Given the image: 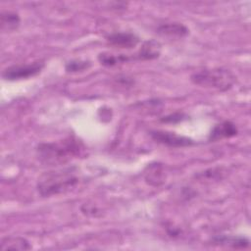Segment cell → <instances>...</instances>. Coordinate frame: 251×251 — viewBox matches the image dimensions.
<instances>
[{"label": "cell", "instance_id": "cell-1", "mask_svg": "<svg viewBox=\"0 0 251 251\" xmlns=\"http://www.w3.org/2000/svg\"><path fill=\"white\" fill-rule=\"evenodd\" d=\"M84 147L75 137H67L58 142L40 143L36 148L38 160L45 165H60L80 155Z\"/></svg>", "mask_w": 251, "mask_h": 251}, {"label": "cell", "instance_id": "cell-2", "mask_svg": "<svg viewBox=\"0 0 251 251\" xmlns=\"http://www.w3.org/2000/svg\"><path fill=\"white\" fill-rule=\"evenodd\" d=\"M78 180L77 169L69 167L44 173L38 178L36 187L42 197H50L70 191L78 183Z\"/></svg>", "mask_w": 251, "mask_h": 251}, {"label": "cell", "instance_id": "cell-3", "mask_svg": "<svg viewBox=\"0 0 251 251\" xmlns=\"http://www.w3.org/2000/svg\"><path fill=\"white\" fill-rule=\"evenodd\" d=\"M235 78V75L229 70L224 68L203 69L193 73L190 76L194 84L220 91H226L231 88Z\"/></svg>", "mask_w": 251, "mask_h": 251}, {"label": "cell", "instance_id": "cell-4", "mask_svg": "<svg viewBox=\"0 0 251 251\" xmlns=\"http://www.w3.org/2000/svg\"><path fill=\"white\" fill-rule=\"evenodd\" d=\"M43 68L44 63L42 61H36L29 64L13 65L2 72V77L9 81L27 79L38 75Z\"/></svg>", "mask_w": 251, "mask_h": 251}, {"label": "cell", "instance_id": "cell-5", "mask_svg": "<svg viewBox=\"0 0 251 251\" xmlns=\"http://www.w3.org/2000/svg\"><path fill=\"white\" fill-rule=\"evenodd\" d=\"M151 138L160 144L169 146V147H187L193 145L195 142L193 139L176 134V132L167 131V130H151L149 132Z\"/></svg>", "mask_w": 251, "mask_h": 251}, {"label": "cell", "instance_id": "cell-6", "mask_svg": "<svg viewBox=\"0 0 251 251\" xmlns=\"http://www.w3.org/2000/svg\"><path fill=\"white\" fill-rule=\"evenodd\" d=\"M106 40L110 45L122 49H131L139 43V37L127 31L112 32L106 36Z\"/></svg>", "mask_w": 251, "mask_h": 251}, {"label": "cell", "instance_id": "cell-7", "mask_svg": "<svg viewBox=\"0 0 251 251\" xmlns=\"http://www.w3.org/2000/svg\"><path fill=\"white\" fill-rule=\"evenodd\" d=\"M237 132V127L233 123L229 121H225L216 125L212 128L208 139L209 141H217L223 138H229L236 135Z\"/></svg>", "mask_w": 251, "mask_h": 251}, {"label": "cell", "instance_id": "cell-8", "mask_svg": "<svg viewBox=\"0 0 251 251\" xmlns=\"http://www.w3.org/2000/svg\"><path fill=\"white\" fill-rule=\"evenodd\" d=\"M157 33L171 38H182L189 33V29L179 23H167L157 27Z\"/></svg>", "mask_w": 251, "mask_h": 251}, {"label": "cell", "instance_id": "cell-9", "mask_svg": "<svg viewBox=\"0 0 251 251\" xmlns=\"http://www.w3.org/2000/svg\"><path fill=\"white\" fill-rule=\"evenodd\" d=\"M162 45L155 39H150L141 45L136 58L139 60H154L161 55Z\"/></svg>", "mask_w": 251, "mask_h": 251}, {"label": "cell", "instance_id": "cell-10", "mask_svg": "<svg viewBox=\"0 0 251 251\" xmlns=\"http://www.w3.org/2000/svg\"><path fill=\"white\" fill-rule=\"evenodd\" d=\"M21 24V18L18 13L12 11H2L0 16V27L3 32L16 30Z\"/></svg>", "mask_w": 251, "mask_h": 251}, {"label": "cell", "instance_id": "cell-11", "mask_svg": "<svg viewBox=\"0 0 251 251\" xmlns=\"http://www.w3.org/2000/svg\"><path fill=\"white\" fill-rule=\"evenodd\" d=\"M215 243L229 246L232 248H246L249 246V239L244 236L234 235H220L213 239Z\"/></svg>", "mask_w": 251, "mask_h": 251}, {"label": "cell", "instance_id": "cell-12", "mask_svg": "<svg viewBox=\"0 0 251 251\" xmlns=\"http://www.w3.org/2000/svg\"><path fill=\"white\" fill-rule=\"evenodd\" d=\"M0 248L2 251L8 250V249H13V250H29L31 248V245L29 242L20 236H10V237H5L1 240Z\"/></svg>", "mask_w": 251, "mask_h": 251}, {"label": "cell", "instance_id": "cell-13", "mask_svg": "<svg viewBox=\"0 0 251 251\" xmlns=\"http://www.w3.org/2000/svg\"><path fill=\"white\" fill-rule=\"evenodd\" d=\"M145 180L154 186H158L164 182V168L159 163L150 164L145 173Z\"/></svg>", "mask_w": 251, "mask_h": 251}, {"label": "cell", "instance_id": "cell-14", "mask_svg": "<svg viewBox=\"0 0 251 251\" xmlns=\"http://www.w3.org/2000/svg\"><path fill=\"white\" fill-rule=\"evenodd\" d=\"M130 59H131L130 57L124 55V54L113 55V54H109V53H100L98 55V61L100 62V64H102L103 66H106V67H113L118 64L127 62Z\"/></svg>", "mask_w": 251, "mask_h": 251}, {"label": "cell", "instance_id": "cell-15", "mask_svg": "<svg viewBox=\"0 0 251 251\" xmlns=\"http://www.w3.org/2000/svg\"><path fill=\"white\" fill-rule=\"evenodd\" d=\"M91 67L90 61L87 60H81V59H74L69 61L65 65V70L67 73H78V72H83L88 70Z\"/></svg>", "mask_w": 251, "mask_h": 251}, {"label": "cell", "instance_id": "cell-16", "mask_svg": "<svg viewBox=\"0 0 251 251\" xmlns=\"http://www.w3.org/2000/svg\"><path fill=\"white\" fill-rule=\"evenodd\" d=\"M186 117L187 116L184 115L183 113H174V114H170L168 116H165V117L161 118V122L176 124V123H178V122H181V121L185 120Z\"/></svg>", "mask_w": 251, "mask_h": 251}]
</instances>
